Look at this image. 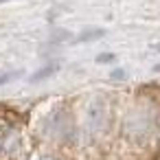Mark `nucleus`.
Wrapping results in <instances>:
<instances>
[{
	"label": "nucleus",
	"instance_id": "nucleus-3",
	"mask_svg": "<svg viewBox=\"0 0 160 160\" xmlns=\"http://www.w3.org/2000/svg\"><path fill=\"white\" fill-rule=\"evenodd\" d=\"M55 70H57V66H46V68H42V70H40L38 75H33V77H31V81H40V79H46V77H51V75H53Z\"/></svg>",
	"mask_w": 160,
	"mask_h": 160
},
{
	"label": "nucleus",
	"instance_id": "nucleus-1",
	"mask_svg": "<svg viewBox=\"0 0 160 160\" xmlns=\"http://www.w3.org/2000/svg\"><path fill=\"white\" fill-rule=\"evenodd\" d=\"M105 123H108V105H105V101L101 97L90 99V103L86 105V127H88V132L97 134V132H101L105 127Z\"/></svg>",
	"mask_w": 160,
	"mask_h": 160
},
{
	"label": "nucleus",
	"instance_id": "nucleus-5",
	"mask_svg": "<svg viewBox=\"0 0 160 160\" xmlns=\"http://www.w3.org/2000/svg\"><path fill=\"white\" fill-rule=\"evenodd\" d=\"M112 79H125V70H114Z\"/></svg>",
	"mask_w": 160,
	"mask_h": 160
},
{
	"label": "nucleus",
	"instance_id": "nucleus-4",
	"mask_svg": "<svg viewBox=\"0 0 160 160\" xmlns=\"http://www.w3.org/2000/svg\"><path fill=\"white\" fill-rule=\"evenodd\" d=\"M97 62H99V64H103V62H114V55H110V53H108V55H101V57H97Z\"/></svg>",
	"mask_w": 160,
	"mask_h": 160
},
{
	"label": "nucleus",
	"instance_id": "nucleus-6",
	"mask_svg": "<svg viewBox=\"0 0 160 160\" xmlns=\"http://www.w3.org/2000/svg\"><path fill=\"white\" fill-rule=\"evenodd\" d=\"M40 160H57V158H55V156H42Z\"/></svg>",
	"mask_w": 160,
	"mask_h": 160
},
{
	"label": "nucleus",
	"instance_id": "nucleus-7",
	"mask_svg": "<svg viewBox=\"0 0 160 160\" xmlns=\"http://www.w3.org/2000/svg\"><path fill=\"white\" fill-rule=\"evenodd\" d=\"M0 2H7V0H0Z\"/></svg>",
	"mask_w": 160,
	"mask_h": 160
},
{
	"label": "nucleus",
	"instance_id": "nucleus-2",
	"mask_svg": "<svg viewBox=\"0 0 160 160\" xmlns=\"http://www.w3.org/2000/svg\"><path fill=\"white\" fill-rule=\"evenodd\" d=\"M99 38H103V29H90V31L79 35V42H92V40H99Z\"/></svg>",
	"mask_w": 160,
	"mask_h": 160
}]
</instances>
